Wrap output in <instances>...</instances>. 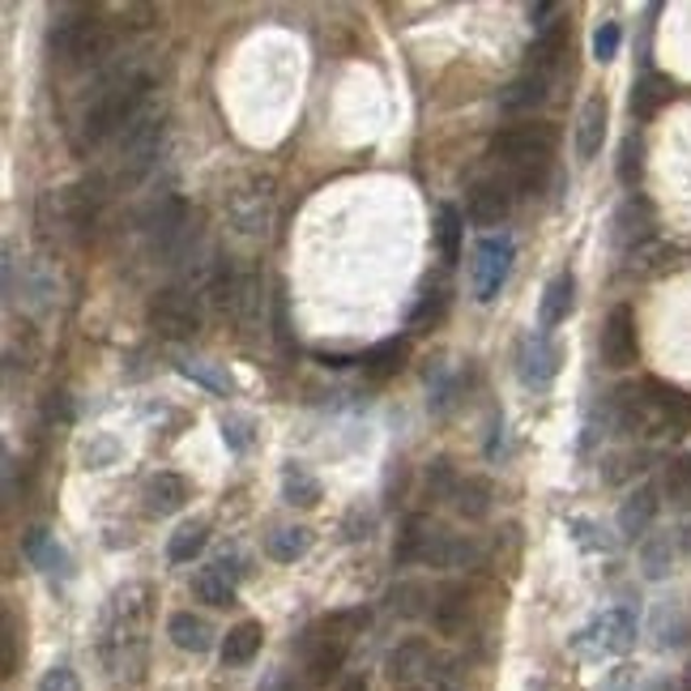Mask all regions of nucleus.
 I'll return each mask as SVG.
<instances>
[{
  "label": "nucleus",
  "mask_w": 691,
  "mask_h": 691,
  "mask_svg": "<svg viewBox=\"0 0 691 691\" xmlns=\"http://www.w3.org/2000/svg\"><path fill=\"white\" fill-rule=\"evenodd\" d=\"M150 589L124 585L103 614V662L115 683H138L150 653Z\"/></svg>",
  "instance_id": "1"
},
{
  "label": "nucleus",
  "mask_w": 691,
  "mask_h": 691,
  "mask_svg": "<svg viewBox=\"0 0 691 691\" xmlns=\"http://www.w3.org/2000/svg\"><path fill=\"white\" fill-rule=\"evenodd\" d=\"M145 108H150V78L141 69H115L103 82V90L94 94V103L82 111L78 133H73V150L78 154L99 150L108 138L124 133Z\"/></svg>",
  "instance_id": "2"
},
{
  "label": "nucleus",
  "mask_w": 691,
  "mask_h": 691,
  "mask_svg": "<svg viewBox=\"0 0 691 691\" xmlns=\"http://www.w3.org/2000/svg\"><path fill=\"white\" fill-rule=\"evenodd\" d=\"M48 48L73 69L103 64L115 52V27L103 22L94 9H60L48 30Z\"/></svg>",
  "instance_id": "3"
},
{
  "label": "nucleus",
  "mask_w": 691,
  "mask_h": 691,
  "mask_svg": "<svg viewBox=\"0 0 691 691\" xmlns=\"http://www.w3.org/2000/svg\"><path fill=\"white\" fill-rule=\"evenodd\" d=\"M367 628V610H337L329 614L325 623H316L304 640V653H307V674L312 683H329L333 674L342 670L350 644Z\"/></svg>",
  "instance_id": "4"
},
{
  "label": "nucleus",
  "mask_w": 691,
  "mask_h": 691,
  "mask_svg": "<svg viewBox=\"0 0 691 691\" xmlns=\"http://www.w3.org/2000/svg\"><path fill=\"white\" fill-rule=\"evenodd\" d=\"M512 261H517V244H512V235H504V231H487V235L474 244L470 291L478 304H496L504 282L512 274Z\"/></svg>",
  "instance_id": "5"
},
{
  "label": "nucleus",
  "mask_w": 691,
  "mask_h": 691,
  "mask_svg": "<svg viewBox=\"0 0 691 691\" xmlns=\"http://www.w3.org/2000/svg\"><path fill=\"white\" fill-rule=\"evenodd\" d=\"M637 644V610L632 607H610L602 610L589 628L577 632L572 640V649L581 653V658H623L628 649Z\"/></svg>",
  "instance_id": "6"
},
{
  "label": "nucleus",
  "mask_w": 691,
  "mask_h": 691,
  "mask_svg": "<svg viewBox=\"0 0 691 691\" xmlns=\"http://www.w3.org/2000/svg\"><path fill=\"white\" fill-rule=\"evenodd\" d=\"M555 145H559V129L534 120V124L499 129L496 138H491V159H499L508 171H512V166H538L551 159Z\"/></svg>",
  "instance_id": "7"
},
{
  "label": "nucleus",
  "mask_w": 691,
  "mask_h": 691,
  "mask_svg": "<svg viewBox=\"0 0 691 691\" xmlns=\"http://www.w3.org/2000/svg\"><path fill=\"white\" fill-rule=\"evenodd\" d=\"M145 321L159 337H171V342H184L201 329V295L189 291V286H171V291H159L150 307H145Z\"/></svg>",
  "instance_id": "8"
},
{
  "label": "nucleus",
  "mask_w": 691,
  "mask_h": 691,
  "mask_svg": "<svg viewBox=\"0 0 691 691\" xmlns=\"http://www.w3.org/2000/svg\"><path fill=\"white\" fill-rule=\"evenodd\" d=\"M226 219L240 235L265 240L274 226V180L270 175H252L244 189H235L226 201Z\"/></svg>",
  "instance_id": "9"
},
{
  "label": "nucleus",
  "mask_w": 691,
  "mask_h": 691,
  "mask_svg": "<svg viewBox=\"0 0 691 691\" xmlns=\"http://www.w3.org/2000/svg\"><path fill=\"white\" fill-rule=\"evenodd\" d=\"M159 145H163V111L145 108L120 133V175L124 180H141L154 166V159H159Z\"/></svg>",
  "instance_id": "10"
},
{
  "label": "nucleus",
  "mask_w": 691,
  "mask_h": 691,
  "mask_svg": "<svg viewBox=\"0 0 691 691\" xmlns=\"http://www.w3.org/2000/svg\"><path fill=\"white\" fill-rule=\"evenodd\" d=\"M444 670H448V665L431 653L427 640H406V644H397L393 658H388V679H393V688H402V691H431Z\"/></svg>",
  "instance_id": "11"
},
{
  "label": "nucleus",
  "mask_w": 691,
  "mask_h": 691,
  "mask_svg": "<svg viewBox=\"0 0 691 691\" xmlns=\"http://www.w3.org/2000/svg\"><path fill=\"white\" fill-rule=\"evenodd\" d=\"M448 542H453L448 529L431 526L427 517H410L406 529H402V538H397V547H393V563L397 568L402 563H436V568H444Z\"/></svg>",
  "instance_id": "12"
},
{
  "label": "nucleus",
  "mask_w": 691,
  "mask_h": 691,
  "mask_svg": "<svg viewBox=\"0 0 691 691\" xmlns=\"http://www.w3.org/2000/svg\"><path fill=\"white\" fill-rule=\"evenodd\" d=\"M563 367V346L555 342L551 333H526L517 346V376L529 388H547Z\"/></svg>",
  "instance_id": "13"
},
{
  "label": "nucleus",
  "mask_w": 691,
  "mask_h": 691,
  "mask_svg": "<svg viewBox=\"0 0 691 691\" xmlns=\"http://www.w3.org/2000/svg\"><path fill=\"white\" fill-rule=\"evenodd\" d=\"M644 397H649V423H653V436L662 431H683L691 423V393L665 385V380H640Z\"/></svg>",
  "instance_id": "14"
},
{
  "label": "nucleus",
  "mask_w": 691,
  "mask_h": 691,
  "mask_svg": "<svg viewBox=\"0 0 691 691\" xmlns=\"http://www.w3.org/2000/svg\"><path fill=\"white\" fill-rule=\"evenodd\" d=\"M610 240L614 248H623L628 256L644 244H653V205L644 196H628L619 210H614V222H610Z\"/></svg>",
  "instance_id": "15"
},
{
  "label": "nucleus",
  "mask_w": 691,
  "mask_h": 691,
  "mask_svg": "<svg viewBox=\"0 0 691 691\" xmlns=\"http://www.w3.org/2000/svg\"><path fill=\"white\" fill-rule=\"evenodd\" d=\"M637 355V312L628 304H619L607 316V325H602V359H607V367H632Z\"/></svg>",
  "instance_id": "16"
},
{
  "label": "nucleus",
  "mask_w": 691,
  "mask_h": 691,
  "mask_svg": "<svg viewBox=\"0 0 691 691\" xmlns=\"http://www.w3.org/2000/svg\"><path fill=\"white\" fill-rule=\"evenodd\" d=\"M512 205V184L508 180H478L470 189V222L474 226H499Z\"/></svg>",
  "instance_id": "17"
},
{
  "label": "nucleus",
  "mask_w": 691,
  "mask_h": 691,
  "mask_svg": "<svg viewBox=\"0 0 691 691\" xmlns=\"http://www.w3.org/2000/svg\"><path fill=\"white\" fill-rule=\"evenodd\" d=\"M607 124H610L607 94L585 99L581 115H577V159H581V163L598 159V150H602V141H607Z\"/></svg>",
  "instance_id": "18"
},
{
  "label": "nucleus",
  "mask_w": 691,
  "mask_h": 691,
  "mask_svg": "<svg viewBox=\"0 0 691 691\" xmlns=\"http://www.w3.org/2000/svg\"><path fill=\"white\" fill-rule=\"evenodd\" d=\"M658 508H662L658 487H653V482L637 487L632 496L623 499V508H619V534H623V538H644L649 526H653V517H658Z\"/></svg>",
  "instance_id": "19"
},
{
  "label": "nucleus",
  "mask_w": 691,
  "mask_h": 691,
  "mask_svg": "<svg viewBox=\"0 0 691 691\" xmlns=\"http://www.w3.org/2000/svg\"><path fill=\"white\" fill-rule=\"evenodd\" d=\"M22 555H27L39 572H48V577H69V572H73V559H69L64 547L55 542V534H48V529H39V526L27 529Z\"/></svg>",
  "instance_id": "20"
},
{
  "label": "nucleus",
  "mask_w": 691,
  "mask_h": 691,
  "mask_svg": "<svg viewBox=\"0 0 691 691\" xmlns=\"http://www.w3.org/2000/svg\"><path fill=\"white\" fill-rule=\"evenodd\" d=\"M572 304H577V277L572 274L551 277L547 291H542V304H538V329L547 333V329H555V325H563Z\"/></svg>",
  "instance_id": "21"
},
{
  "label": "nucleus",
  "mask_w": 691,
  "mask_h": 691,
  "mask_svg": "<svg viewBox=\"0 0 691 691\" xmlns=\"http://www.w3.org/2000/svg\"><path fill=\"white\" fill-rule=\"evenodd\" d=\"M568 55V27L563 22H551L547 30H538V39L529 43V73H547L555 78L559 60Z\"/></svg>",
  "instance_id": "22"
},
{
  "label": "nucleus",
  "mask_w": 691,
  "mask_h": 691,
  "mask_svg": "<svg viewBox=\"0 0 691 691\" xmlns=\"http://www.w3.org/2000/svg\"><path fill=\"white\" fill-rule=\"evenodd\" d=\"M406 359H410V342H406V337H393V342L372 346L359 359V367H363V376H372V380H393V376L406 367Z\"/></svg>",
  "instance_id": "23"
},
{
  "label": "nucleus",
  "mask_w": 691,
  "mask_h": 691,
  "mask_svg": "<svg viewBox=\"0 0 691 691\" xmlns=\"http://www.w3.org/2000/svg\"><path fill=\"white\" fill-rule=\"evenodd\" d=\"M166 637L175 640V649H184V653H205L214 644V628L193 610H180V614H171Z\"/></svg>",
  "instance_id": "24"
},
{
  "label": "nucleus",
  "mask_w": 691,
  "mask_h": 691,
  "mask_svg": "<svg viewBox=\"0 0 691 691\" xmlns=\"http://www.w3.org/2000/svg\"><path fill=\"white\" fill-rule=\"evenodd\" d=\"M670 94H674V82H670V78H662V73H644V78L632 85L628 108H632L637 120H653V115L670 103Z\"/></svg>",
  "instance_id": "25"
},
{
  "label": "nucleus",
  "mask_w": 691,
  "mask_h": 691,
  "mask_svg": "<svg viewBox=\"0 0 691 691\" xmlns=\"http://www.w3.org/2000/svg\"><path fill=\"white\" fill-rule=\"evenodd\" d=\"M184 499H189V482H184L180 474H154V478H150V487H145V508H150L154 517H171V512H180V508H184Z\"/></svg>",
  "instance_id": "26"
},
{
  "label": "nucleus",
  "mask_w": 691,
  "mask_h": 691,
  "mask_svg": "<svg viewBox=\"0 0 691 691\" xmlns=\"http://www.w3.org/2000/svg\"><path fill=\"white\" fill-rule=\"evenodd\" d=\"M547 90H551V78L547 73H526L512 85L499 90V108L504 111H534L547 103Z\"/></svg>",
  "instance_id": "27"
},
{
  "label": "nucleus",
  "mask_w": 691,
  "mask_h": 691,
  "mask_svg": "<svg viewBox=\"0 0 691 691\" xmlns=\"http://www.w3.org/2000/svg\"><path fill=\"white\" fill-rule=\"evenodd\" d=\"M674 555H679V538H674V534H649L644 547H640V568H644V577H649V581L670 577Z\"/></svg>",
  "instance_id": "28"
},
{
  "label": "nucleus",
  "mask_w": 691,
  "mask_h": 691,
  "mask_svg": "<svg viewBox=\"0 0 691 691\" xmlns=\"http://www.w3.org/2000/svg\"><path fill=\"white\" fill-rule=\"evenodd\" d=\"M261 640H265V632H261V623H235L231 632H226V640H222V665H244L252 662L256 653H261Z\"/></svg>",
  "instance_id": "29"
},
{
  "label": "nucleus",
  "mask_w": 691,
  "mask_h": 691,
  "mask_svg": "<svg viewBox=\"0 0 691 691\" xmlns=\"http://www.w3.org/2000/svg\"><path fill=\"white\" fill-rule=\"evenodd\" d=\"M52 299H55V274L43 261H30L27 270H22V304L30 312H48Z\"/></svg>",
  "instance_id": "30"
},
{
  "label": "nucleus",
  "mask_w": 691,
  "mask_h": 691,
  "mask_svg": "<svg viewBox=\"0 0 691 691\" xmlns=\"http://www.w3.org/2000/svg\"><path fill=\"white\" fill-rule=\"evenodd\" d=\"M491 499H496V491H491L487 478H461L453 504H457V512H461L466 521H482V517L491 512Z\"/></svg>",
  "instance_id": "31"
},
{
  "label": "nucleus",
  "mask_w": 691,
  "mask_h": 691,
  "mask_svg": "<svg viewBox=\"0 0 691 691\" xmlns=\"http://www.w3.org/2000/svg\"><path fill=\"white\" fill-rule=\"evenodd\" d=\"M312 551V529L295 526V529H274L270 538H265V555L277 559V563H295V559H304Z\"/></svg>",
  "instance_id": "32"
},
{
  "label": "nucleus",
  "mask_w": 691,
  "mask_h": 691,
  "mask_svg": "<svg viewBox=\"0 0 691 691\" xmlns=\"http://www.w3.org/2000/svg\"><path fill=\"white\" fill-rule=\"evenodd\" d=\"M282 496H286V504H295V508H316L321 504V482L299 461H291L286 474H282Z\"/></svg>",
  "instance_id": "33"
},
{
  "label": "nucleus",
  "mask_w": 691,
  "mask_h": 691,
  "mask_svg": "<svg viewBox=\"0 0 691 691\" xmlns=\"http://www.w3.org/2000/svg\"><path fill=\"white\" fill-rule=\"evenodd\" d=\"M436 610V623H440L444 632H457L461 623H466V610H470V593H466V585H444L440 598L431 602Z\"/></svg>",
  "instance_id": "34"
},
{
  "label": "nucleus",
  "mask_w": 691,
  "mask_h": 691,
  "mask_svg": "<svg viewBox=\"0 0 691 691\" xmlns=\"http://www.w3.org/2000/svg\"><path fill=\"white\" fill-rule=\"evenodd\" d=\"M205 542H210V526L205 521H189V526H180L171 534L166 555H171V563H193L196 555L205 551Z\"/></svg>",
  "instance_id": "35"
},
{
  "label": "nucleus",
  "mask_w": 691,
  "mask_h": 691,
  "mask_svg": "<svg viewBox=\"0 0 691 691\" xmlns=\"http://www.w3.org/2000/svg\"><path fill=\"white\" fill-rule=\"evenodd\" d=\"M180 376H189V380H196V385H205L210 393H231L235 388V380H231V372L222 367V363H210V359H180Z\"/></svg>",
  "instance_id": "36"
},
{
  "label": "nucleus",
  "mask_w": 691,
  "mask_h": 691,
  "mask_svg": "<svg viewBox=\"0 0 691 691\" xmlns=\"http://www.w3.org/2000/svg\"><path fill=\"white\" fill-rule=\"evenodd\" d=\"M196 598L205 602V607H231L235 602V581H226L219 568H205V572H196Z\"/></svg>",
  "instance_id": "37"
},
{
  "label": "nucleus",
  "mask_w": 691,
  "mask_h": 691,
  "mask_svg": "<svg viewBox=\"0 0 691 691\" xmlns=\"http://www.w3.org/2000/svg\"><path fill=\"white\" fill-rule=\"evenodd\" d=\"M461 214L453 210V205H440V219H436V240H440V252L448 265H457L461 261Z\"/></svg>",
  "instance_id": "38"
},
{
  "label": "nucleus",
  "mask_w": 691,
  "mask_h": 691,
  "mask_svg": "<svg viewBox=\"0 0 691 691\" xmlns=\"http://www.w3.org/2000/svg\"><path fill=\"white\" fill-rule=\"evenodd\" d=\"M640 175H644V145L632 133V138H623V145H619V184L623 189H637Z\"/></svg>",
  "instance_id": "39"
},
{
  "label": "nucleus",
  "mask_w": 691,
  "mask_h": 691,
  "mask_svg": "<svg viewBox=\"0 0 691 691\" xmlns=\"http://www.w3.org/2000/svg\"><path fill=\"white\" fill-rule=\"evenodd\" d=\"M444 307H448V295H444V291H427V295L418 299L415 312H410V329L415 333L436 329V325L444 321Z\"/></svg>",
  "instance_id": "40"
},
{
  "label": "nucleus",
  "mask_w": 691,
  "mask_h": 691,
  "mask_svg": "<svg viewBox=\"0 0 691 691\" xmlns=\"http://www.w3.org/2000/svg\"><path fill=\"white\" fill-rule=\"evenodd\" d=\"M457 487H461V478H457V470H453V461H448V457L431 461V470H427V491L440 496V499H453L457 496Z\"/></svg>",
  "instance_id": "41"
},
{
  "label": "nucleus",
  "mask_w": 691,
  "mask_h": 691,
  "mask_svg": "<svg viewBox=\"0 0 691 691\" xmlns=\"http://www.w3.org/2000/svg\"><path fill=\"white\" fill-rule=\"evenodd\" d=\"M619 43H623V27L619 22H602V27L593 30V60L610 64L619 55Z\"/></svg>",
  "instance_id": "42"
},
{
  "label": "nucleus",
  "mask_w": 691,
  "mask_h": 691,
  "mask_svg": "<svg viewBox=\"0 0 691 691\" xmlns=\"http://www.w3.org/2000/svg\"><path fill=\"white\" fill-rule=\"evenodd\" d=\"M388 602H393V610H397V614L415 619V614H423V610H427V589H423V585H397Z\"/></svg>",
  "instance_id": "43"
},
{
  "label": "nucleus",
  "mask_w": 691,
  "mask_h": 691,
  "mask_svg": "<svg viewBox=\"0 0 691 691\" xmlns=\"http://www.w3.org/2000/svg\"><path fill=\"white\" fill-rule=\"evenodd\" d=\"M670 256L674 252L665 248V244H644V248L632 252V274H658V270H665Z\"/></svg>",
  "instance_id": "44"
},
{
  "label": "nucleus",
  "mask_w": 691,
  "mask_h": 691,
  "mask_svg": "<svg viewBox=\"0 0 691 691\" xmlns=\"http://www.w3.org/2000/svg\"><path fill=\"white\" fill-rule=\"evenodd\" d=\"M222 440H226V448H231V453H244V448L252 444V418L226 415V418H222Z\"/></svg>",
  "instance_id": "45"
},
{
  "label": "nucleus",
  "mask_w": 691,
  "mask_h": 691,
  "mask_svg": "<svg viewBox=\"0 0 691 691\" xmlns=\"http://www.w3.org/2000/svg\"><path fill=\"white\" fill-rule=\"evenodd\" d=\"M39 691H78V674L69 665H52L43 679H39Z\"/></svg>",
  "instance_id": "46"
},
{
  "label": "nucleus",
  "mask_w": 691,
  "mask_h": 691,
  "mask_svg": "<svg viewBox=\"0 0 691 691\" xmlns=\"http://www.w3.org/2000/svg\"><path fill=\"white\" fill-rule=\"evenodd\" d=\"M665 487H670L674 496H691V453L688 457H679V461L670 466V474H665Z\"/></svg>",
  "instance_id": "47"
},
{
  "label": "nucleus",
  "mask_w": 691,
  "mask_h": 691,
  "mask_svg": "<svg viewBox=\"0 0 691 691\" xmlns=\"http://www.w3.org/2000/svg\"><path fill=\"white\" fill-rule=\"evenodd\" d=\"M13 665H18V632H13V619L4 614V662H0V670L13 674Z\"/></svg>",
  "instance_id": "48"
},
{
  "label": "nucleus",
  "mask_w": 691,
  "mask_h": 691,
  "mask_svg": "<svg viewBox=\"0 0 691 691\" xmlns=\"http://www.w3.org/2000/svg\"><path fill=\"white\" fill-rule=\"evenodd\" d=\"M274 316H277V342H282V350H291L295 342H291V325H286V295L282 291L274 295Z\"/></svg>",
  "instance_id": "49"
},
{
  "label": "nucleus",
  "mask_w": 691,
  "mask_h": 691,
  "mask_svg": "<svg viewBox=\"0 0 691 691\" xmlns=\"http://www.w3.org/2000/svg\"><path fill=\"white\" fill-rule=\"evenodd\" d=\"M547 18H555V4H547V0H542V4H529V22H534V27H538V30L551 27Z\"/></svg>",
  "instance_id": "50"
},
{
  "label": "nucleus",
  "mask_w": 691,
  "mask_h": 691,
  "mask_svg": "<svg viewBox=\"0 0 691 691\" xmlns=\"http://www.w3.org/2000/svg\"><path fill=\"white\" fill-rule=\"evenodd\" d=\"M69 418V402H64V393H52V397H48V418Z\"/></svg>",
  "instance_id": "51"
},
{
  "label": "nucleus",
  "mask_w": 691,
  "mask_h": 691,
  "mask_svg": "<svg viewBox=\"0 0 691 691\" xmlns=\"http://www.w3.org/2000/svg\"><path fill=\"white\" fill-rule=\"evenodd\" d=\"M674 538H679V551H691V517L679 529H674Z\"/></svg>",
  "instance_id": "52"
},
{
  "label": "nucleus",
  "mask_w": 691,
  "mask_h": 691,
  "mask_svg": "<svg viewBox=\"0 0 691 691\" xmlns=\"http://www.w3.org/2000/svg\"><path fill=\"white\" fill-rule=\"evenodd\" d=\"M342 691H367V679H363V674H350V679L342 683Z\"/></svg>",
  "instance_id": "53"
},
{
  "label": "nucleus",
  "mask_w": 691,
  "mask_h": 691,
  "mask_svg": "<svg viewBox=\"0 0 691 691\" xmlns=\"http://www.w3.org/2000/svg\"><path fill=\"white\" fill-rule=\"evenodd\" d=\"M683 691H691V665H688V674H683Z\"/></svg>",
  "instance_id": "54"
}]
</instances>
